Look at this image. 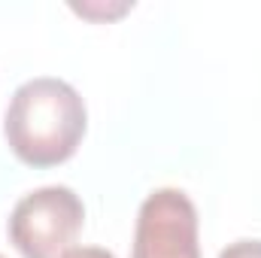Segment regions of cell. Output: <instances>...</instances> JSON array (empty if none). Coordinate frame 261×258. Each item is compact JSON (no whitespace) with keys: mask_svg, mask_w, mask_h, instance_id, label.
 I'll return each instance as SVG.
<instances>
[{"mask_svg":"<svg viewBox=\"0 0 261 258\" xmlns=\"http://www.w3.org/2000/svg\"><path fill=\"white\" fill-rule=\"evenodd\" d=\"M88 125L79 91L55 76L21 82L6 107L3 134L12 155L28 167H55L73 158Z\"/></svg>","mask_w":261,"mask_h":258,"instance_id":"cell-1","label":"cell"},{"mask_svg":"<svg viewBox=\"0 0 261 258\" xmlns=\"http://www.w3.org/2000/svg\"><path fill=\"white\" fill-rule=\"evenodd\" d=\"M85 207L67 186H43L24 194L9 216V243L21 258H58L82 231Z\"/></svg>","mask_w":261,"mask_h":258,"instance_id":"cell-2","label":"cell"},{"mask_svg":"<svg viewBox=\"0 0 261 258\" xmlns=\"http://www.w3.org/2000/svg\"><path fill=\"white\" fill-rule=\"evenodd\" d=\"M130 258H200L197 210L179 189H155L137 213Z\"/></svg>","mask_w":261,"mask_h":258,"instance_id":"cell-3","label":"cell"},{"mask_svg":"<svg viewBox=\"0 0 261 258\" xmlns=\"http://www.w3.org/2000/svg\"><path fill=\"white\" fill-rule=\"evenodd\" d=\"M134 3H116V6H94V3H73V9L85 18H94V21H103V18H119L122 12H128Z\"/></svg>","mask_w":261,"mask_h":258,"instance_id":"cell-4","label":"cell"},{"mask_svg":"<svg viewBox=\"0 0 261 258\" xmlns=\"http://www.w3.org/2000/svg\"><path fill=\"white\" fill-rule=\"evenodd\" d=\"M219 258H261V240H237V243H228Z\"/></svg>","mask_w":261,"mask_h":258,"instance_id":"cell-5","label":"cell"},{"mask_svg":"<svg viewBox=\"0 0 261 258\" xmlns=\"http://www.w3.org/2000/svg\"><path fill=\"white\" fill-rule=\"evenodd\" d=\"M58 258H116V255L110 249H100V246H70Z\"/></svg>","mask_w":261,"mask_h":258,"instance_id":"cell-6","label":"cell"},{"mask_svg":"<svg viewBox=\"0 0 261 258\" xmlns=\"http://www.w3.org/2000/svg\"><path fill=\"white\" fill-rule=\"evenodd\" d=\"M0 258H3V255H0Z\"/></svg>","mask_w":261,"mask_h":258,"instance_id":"cell-7","label":"cell"}]
</instances>
